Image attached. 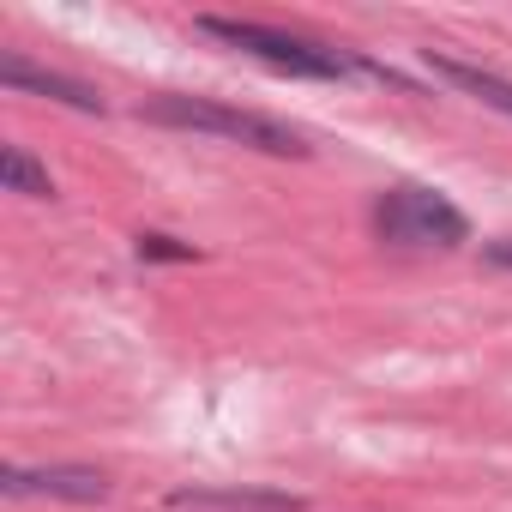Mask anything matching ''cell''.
<instances>
[{"instance_id": "6da1fadb", "label": "cell", "mask_w": 512, "mask_h": 512, "mask_svg": "<svg viewBox=\"0 0 512 512\" xmlns=\"http://www.w3.org/2000/svg\"><path fill=\"white\" fill-rule=\"evenodd\" d=\"M145 121L181 127V133H217V139L253 145V151H266V157H308L302 133H290V127H278V121H266V115L211 103V97H157V103H145Z\"/></svg>"}, {"instance_id": "7a4b0ae2", "label": "cell", "mask_w": 512, "mask_h": 512, "mask_svg": "<svg viewBox=\"0 0 512 512\" xmlns=\"http://www.w3.org/2000/svg\"><path fill=\"white\" fill-rule=\"evenodd\" d=\"M193 25H199L205 37H217V43L253 55V61L278 67V73H296V79H344V73H356L350 55L320 49V43H308V37H290V31H272V25H253V19H217V13H205V19H193Z\"/></svg>"}, {"instance_id": "3957f363", "label": "cell", "mask_w": 512, "mask_h": 512, "mask_svg": "<svg viewBox=\"0 0 512 512\" xmlns=\"http://www.w3.org/2000/svg\"><path fill=\"white\" fill-rule=\"evenodd\" d=\"M374 223H380L386 241H410V247H464L470 241V217L434 187H392V193H380Z\"/></svg>"}, {"instance_id": "277c9868", "label": "cell", "mask_w": 512, "mask_h": 512, "mask_svg": "<svg viewBox=\"0 0 512 512\" xmlns=\"http://www.w3.org/2000/svg\"><path fill=\"white\" fill-rule=\"evenodd\" d=\"M0 488L13 500L25 494H49V500H109V476L91 470V464H43V470H25V464H7L0 470Z\"/></svg>"}, {"instance_id": "5b68a950", "label": "cell", "mask_w": 512, "mask_h": 512, "mask_svg": "<svg viewBox=\"0 0 512 512\" xmlns=\"http://www.w3.org/2000/svg\"><path fill=\"white\" fill-rule=\"evenodd\" d=\"M175 512H302V494L278 488H175Z\"/></svg>"}, {"instance_id": "8992f818", "label": "cell", "mask_w": 512, "mask_h": 512, "mask_svg": "<svg viewBox=\"0 0 512 512\" xmlns=\"http://www.w3.org/2000/svg\"><path fill=\"white\" fill-rule=\"evenodd\" d=\"M0 79H7L13 91H31V97H55V103H67V109H79V115H103V97H97L91 85H79V79H67V73H43V67H31L25 55H7V61H0Z\"/></svg>"}, {"instance_id": "52a82bcc", "label": "cell", "mask_w": 512, "mask_h": 512, "mask_svg": "<svg viewBox=\"0 0 512 512\" xmlns=\"http://www.w3.org/2000/svg\"><path fill=\"white\" fill-rule=\"evenodd\" d=\"M422 61H428V73H434V79H446V85H458L464 97H476V103H488V109L512 115V85H506L500 73L470 67V61H458V55H446V49H422Z\"/></svg>"}, {"instance_id": "ba28073f", "label": "cell", "mask_w": 512, "mask_h": 512, "mask_svg": "<svg viewBox=\"0 0 512 512\" xmlns=\"http://www.w3.org/2000/svg\"><path fill=\"white\" fill-rule=\"evenodd\" d=\"M0 181H7V193H25V199H55L49 169H43L25 145H7V151H0Z\"/></svg>"}, {"instance_id": "9c48e42d", "label": "cell", "mask_w": 512, "mask_h": 512, "mask_svg": "<svg viewBox=\"0 0 512 512\" xmlns=\"http://www.w3.org/2000/svg\"><path fill=\"white\" fill-rule=\"evenodd\" d=\"M139 260H157V266H187V260H199V253L187 247V241H175V235H139Z\"/></svg>"}, {"instance_id": "30bf717a", "label": "cell", "mask_w": 512, "mask_h": 512, "mask_svg": "<svg viewBox=\"0 0 512 512\" xmlns=\"http://www.w3.org/2000/svg\"><path fill=\"white\" fill-rule=\"evenodd\" d=\"M488 266H506L512 272V241H488Z\"/></svg>"}]
</instances>
